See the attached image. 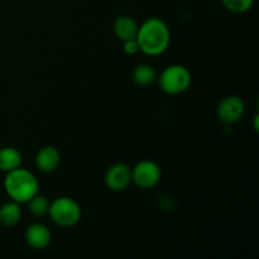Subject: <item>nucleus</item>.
I'll return each instance as SVG.
<instances>
[{
    "instance_id": "16",
    "label": "nucleus",
    "mask_w": 259,
    "mask_h": 259,
    "mask_svg": "<svg viewBox=\"0 0 259 259\" xmlns=\"http://www.w3.org/2000/svg\"><path fill=\"white\" fill-rule=\"evenodd\" d=\"M123 51L126 53V55H131V56H134L138 52H141V51H139L138 42H137L136 38H134V39H129V40H125V42H123Z\"/></svg>"
},
{
    "instance_id": "4",
    "label": "nucleus",
    "mask_w": 259,
    "mask_h": 259,
    "mask_svg": "<svg viewBox=\"0 0 259 259\" xmlns=\"http://www.w3.org/2000/svg\"><path fill=\"white\" fill-rule=\"evenodd\" d=\"M158 85L168 95H180L186 93L192 82V75L184 65H169L157 77Z\"/></svg>"
},
{
    "instance_id": "8",
    "label": "nucleus",
    "mask_w": 259,
    "mask_h": 259,
    "mask_svg": "<svg viewBox=\"0 0 259 259\" xmlns=\"http://www.w3.org/2000/svg\"><path fill=\"white\" fill-rule=\"evenodd\" d=\"M24 238L27 244L29 245L32 249L42 250L46 249L48 245L51 244L52 240V233H51L50 228L46 224L39 222L32 223L29 227L27 228L24 233Z\"/></svg>"
},
{
    "instance_id": "11",
    "label": "nucleus",
    "mask_w": 259,
    "mask_h": 259,
    "mask_svg": "<svg viewBox=\"0 0 259 259\" xmlns=\"http://www.w3.org/2000/svg\"><path fill=\"white\" fill-rule=\"evenodd\" d=\"M23 157L19 149L15 147H2L0 148V172L8 174L22 167Z\"/></svg>"
},
{
    "instance_id": "12",
    "label": "nucleus",
    "mask_w": 259,
    "mask_h": 259,
    "mask_svg": "<svg viewBox=\"0 0 259 259\" xmlns=\"http://www.w3.org/2000/svg\"><path fill=\"white\" fill-rule=\"evenodd\" d=\"M22 204L13 200L0 206V225L4 228L15 227L22 219Z\"/></svg>"
},
{
    "instance_id": "3",
    "label": "nucleus",
    "mask_w": 259,
    "mask_h": 259,
    "mask_svg": "<svg viewBox=\"0 0 259 259\" xmlns=\"http://www.w3.org/2000/svg\"><path fill=\"white\" fill-rule=\"evenodd\" d=\"M48 217L51 222L60 228H72L80 223L82 210L72 197L60 196L50 202Z\"/></svg>"
},
{
    "instance_id": "5",
    "label": "nucleus",
    "mask_w": 259,
    "mask_h": 259,
    "mask_svg": "<svg viewBox=\"0 0 259 259\" xmlns=\"http://www.w3.org/2000/svg\"><path fill=\"white\" fill-rule=\"evenodd\" d=\"M161 167L152 159H143L132 168V184L139 189H153L161 181Z\"/></svg>"
},
{
    "instance_id": "1",
    "label": "nucleus",
    "mask_w": 259,
    "mask_h": 259,
    "mask_svg": "<svg viewBox=\"0 0 259 259\" xmlns=\"http://www.w3.org/2000/svg\"><path fill=\"white\" fill-rule=\"evenodd\" d=\"M136 39L142 53L157 57L168 50L171 45V30L161 18H148L139 24Z\"/></svg>"
},
{
    "instance_id": "6",
    "label": "nucleus",
    "mask_w": 259,
    "mask_h": 259,
    "mask_svg": "<svg viewBox=\"0 0 259 259\" xmlns=\"http://www.w3.org/2000/svg\"><path fill=\"white\" fill-rule=\"evenodd\" d=\"M245 113V104L238 95H228L219 103L217 109L218 118L222 123L230 125L243 118Z\"/></svg>"
},
{
    "instance_id": "9",
    "label": "nucleus",
    "mask_w": 259,
    "mask_h": 259,
    "mask_svg": "<svg viewBox=\"0 0 259 259\" xmlns=\"http://www.w3.org/2000/svg\"><path fill=\"white\" fill-rule=\"evenodd\" d=\"M35 167L43 174H52L61 163V154L56 147L45 146L37 152L34 158Z\"/></svg>"
},
{
    "instance_id": "2",
    "label": "nucleus",
    "mask_w": 259,
    "mask_h": 259,
    "mask_svg": "<svg viewBox=\"0 0 259 259\" xmlns=\"http://www.w3.org/2000/svg\"><path fill=\"white\" fill-rule=\"evenodd\" d=\"M4 190L10 200L19 204H27L39 191V182L33 172L19 167L5 174Z\"/></svg>"
},
{
    "instance_id": "15",
    "label": "nucleus",
    "mask_w": 259,
    "mask_h": 259,
    "mask_svg": "<svg viewBox=\"0 0 259 259\" xmlns=\"http://www.w3.org/2000/svg\"><path fill=\"white\" fill-rule=\"evenodd\" d=\"M222 3L225 9L237 14L249 12L254 5V0H222Z\"/></svg>"
},
{
    "instance_id": "13",
    "label": "nucleus",
    "mask_w": 259,
    "mask_h": 259,
    "mask_svg": "<svg viewBox=\"0 0 259 259\" xmlns=\"http://www.w3.org/2000/svg\"><path fill=\"white\" fill-rule=\"evenodd\" d=\"M132 77H133V81L136 85L147 88V86H151L156 82L158 75H157V71L151 65H148V63H141V65L134 67Z\"/></svg>"
},
{
    "instance_id": "14",
    "label": "nucleus",
    "mask_w": 259,
    "mask_h": 259,
    "mask_svg": "<svg viewBox=\"0 0 259 259\" xmlns=\"http://www.w3.org/2000/svg\"><path fill=\"white\" fill-rule=\"evenodd\" d=\"M50 200L47 199L43 195H34L28 204V209H29V212L34 218H43L48 214V209H50Z\"/></svg>"
},
{
    "instance_id": "10",
    "label": "nucleus",
    "mask_w": 259,
    "mask_h": 259,
    "mask_svg": "<svg viewBox=\"0 0 259 259\" xmlns=\"http://www.w3.org/2000/svg\"><path fill=\"white\" fill-rule=\"evenodd\" d=\"M139 24L131 15H120L114 20L113 30L115 37L121 42L134 39L138 33Z\"/></svg>"
},
{
    "instance_id": "7",
    "label": "nucleus",
    "mask_w": 259,
    "mask_h": 259,
    "mask_svg": "<svg viewBox=\"0 0 259 259\" xmlns=\"http://www.w3.org/2000/svg\"><path fill=\"white\" fill-rule=\"evenodd\" d=\"M104 182L106 187L114 192H120L128 189L132 184V167L125 163H114L106 169Z\"/></svg>"
}]
</instances>
